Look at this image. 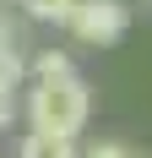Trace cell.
I'll list each match as a JSON object with an SVG mask.
<instances>
[{
	"mask_svg": "<svg viewBox=\"0 0 152 158\" xmlns=\"http://www.w3.org/2000/svg\"><path fill=\"white\" fill-rule=\"evenodd\" d=\"M22 6H27L33 22H54V27H65V22H71V11L82 6V0H22Z\"/></svg>",
	"mask_w": 152,
	"mask_h": 158,
	"instance_id": "obj_4",
	"label": "cell"
},
{
	"mask_svg": "<svg viewBox=\"0 0 152 158\" xmlns=\"http://www.w3.org/2000/svg\"><path fill=\"white\" fill-rule=\"evenodd\" d=\"M0 6H6V0H0Z\"/></svg>",
	"mask_w": 152,
	"mask_h": 158,
	"instance_id": "obj_9",
	"label": "cell"
},
{
	"mask_svg": "<svg viewBox=\"0 0 152 158\" xmlns=\"http://www.w3.org/2000/svg\"><path fill=\"white\" fill-rule=\"evenodd\" d=\"M76 65H71V55H65V49H44V55H38V60H33V77L38 82H49V77H71Z\"/></svg>",
	"mask_w": 152,
	"mask_h": 158,
	"instance_id": "obj_6",
	"label": "cell"
},
{
	"mask_svg": "<svg viewBox=\"0 0 152 158\" xmlns=\"http://www.w3.org/2000/svg\"><path fill=\"white\" fill-rule=\"evenodd\" d=\"M0 131H11V104L0 98Z\"/></svg>",
	"mask_w": 152,
	"mask_h": 158,
	"instance_id": "obj_8",
	"label": "cell"
},
{
	"mask_svg": "<svg viewBox=\"0 0 152 158\" xmlns=\"http://www.w3.org/2000/svg\"><path fill=\"white\" fill-rule=\"evenodd\" d=\"M65 27H71L82 44L109 49V44H120L125 27H130V6H125V0H82V6L71 11V22H65Z\"/></svg>",
	"mask_w": 152,
	"mask_h": 158,
	"instance_id": "obj_2",
	"label": "cell"
},
{
	"mask_svg": "<svg viewBox=\"0 0 152 158\" xmlns=\"http://www.w3.org/2000/svg\"><path fill=\"white\" fill-rule=\"evenodd\" d=\"M16 6H22V0H16Z\"/></svg>",
	"mask_w": 152,
	"mask_h": 158,
	"instance_id": "obj_10",
	"label": "cell"
},
{
	"mask_svg": "<svg viewBox=\"0 0 152 158\" xmlns=\"http://www.w3.org/2000/svg\"><path fill=\"white\" fill-rule=\"evenodd\" d=\"M92 114V93L87 82L76 77H49V82H33L27 93V126L33 131H49V136H76V131L87 126Z\"/></svg>",
	"mask_w": 152,
	"mask_h": 158,
	"instance_id": "obj_1",
	"label": "cell"
},
{
	"mask_svg": "<svg viewBox=\"0 0 152 158\" xmlns=\"http://www.w3.org/2000/svg\"><path fill=\"white\" fill-rule=\"evenodd\" d=\"M76 158H130V153H125V142H87V153Z\"/></svg>",
	"mask_w": 152,
	"mask_h": 158,
	"instance_id": "obj_7",
	"label": "cell"
},
{
	"mask_svg": "<svg viewBox=\"0 0 152 158\" xmlns=\"http://www.w3.org/2000/svg\"><path fill=\"white\" fill-rule=\"evenodd\" d=\"M22 158H76V136H49V131H33L22 142Z\"/></svg>",
	"mask_w": 152,
	"mask_h": 158,
	"instance_id": "obj_3",
	"label": "cell"
},
{
	"mask_svg": "<svg viewBox=\"0 0 152 158\" xmlns=\"http://www.w3.org/2000/svg\"><path fill=\"white\" fill-rule=\"evenodd\" d=\"M22 77H27V60L16 55V49H0V98L11 104V93L22 87Z\"/></svg>",
	"mask_w": 152,
	"mask_h": 158,
	"instance_id": "obj_5",
	"label": "cell"
}]
</instances>
